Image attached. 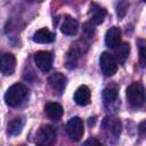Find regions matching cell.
<instances>
[{
  "label": "cell",
  "instance_id": "cell-1",
  "mask_svg": "<svg viewBox=\"0 0 146 146\" xmlns=\"http://www.w3.org/2000/svg\"><path fill=\"white\" fill-rule=\"evenodd\" d=\"M27 94H29V89L26 86L22 83H15L10 86L7 92L5 94V102L8 106L16 107L24 102Z\"/></svg>",
  "mask_w": 146,
  "mask_h": 146
},
{
  "label": "cell",
  "instance_id": "cell-2",
  "mask_svg": "<svg viewBox=\"0 0 146 146\" xmlns=\"http://www.w3.org/2000/svg\"><path fill=\"white\" fill-rule=\"evenodd\" d=\"M127 99L129 104L133 107H139L144 104L145 100V92L143 84L140 82H133L127 88Z\"/></svg>",
  "mask_w": 146,
  "mask_h": 146
},
{
  "label": "cell",
  "instance_id": "cell-3",
  "mask_svg": "<svg viewBox=\"0 0 146 146\" xmlns=\"http://www.w3.org/2000/svg\"><path fill=\"white\" fill-rule=\"evenodd\" d=\"M99 66L102 68V72L105 75L112 76L116 73L117 62L113 55H111L107 51H104V52H102V55L99 57Z\"/></svg>",
  "mask_w": 146,
  "mask_h": 146
},
{
  "label": "cell",
  "instance_id": "cell-4",
  "mask_svg": "<svg viewBox=\"0 0 146 146\" xmlns=\"http://www.w3.org/2000/svg\"><path fill=\"white\" fill-rule=\"evenodd\" d=\"M56 139V129L52 125H42L38 132H36V137H35V141L38 145H42V146H47L50 145L55 141Z\"/></svg>",
  "mask_w": 146,
  "mask_h": 146
},
{
  "label": "cell",
  "instance_id": "cell-5",
  "mask_svg": "<svg viewBox=\"0 0 146 146\" xmlns=\"http://www.w3.org/2000/svg\"><path fill=\"white\" fill-rule=\"evenodd\" d=\"M66 132L72 140H74V141L80 140L83 136V132H84L82 120L78 116L72 117L66 124Z\"/></svg>",
  "mask_w": 146,
  "mask_h": 146
},
{
  "label": "cell",
  "instance_id": "cell-6",
  "mask_svg": "<svg viewBox=\"0 0 146 146\" xmlns=\"http://www.w3.org/2000/svg\"><path fill=\"white\" fill-rule=\"evenodd\" d=\"M102 128L107 137H119L121 132V121L113 116H106L102 122Z\"/></svg>",
  "mask_w": 146,
  "mask_h": 146
},
{
  "label": "cell",
  "instance_id": "cell-7",
  "mask_svg": "<svg viewBox=\"0 0 146 146\" xmlns=\"http://www.w3.org/2000/svg\"><path fill=\"white\" fill-rule=\"evenodd\" d=\"M52 54L46 50H41L34 54V63L42 72H48L52 66Z\"/></svg>",
  "mask_w": 146,
  "mask_h": 146
},
{
  "label": "cell",
  "instance_id": "cell-8",
  "mask_svg": "<svg viewBox=\"0 0 146 146\" xmlns=\"http://www.w3.org/2000/svg\"><path fill=\"white\" fill-rule=\"evenodd\" d=\"M66 82H67V79L64 74L59 73V72H56V73H52L49 78H48V83L50 86V88L58 95H60L65 87H66Z\"/></svg>",
  "mask_w": 146,
  "mask_h": 146
},
{
  "label": "cell",
  "instance_id": "cell-9",
  "mask_svg": "<svg viewBox=\"0 0 146 146\" xmlns=\"http://www.w3.org/2000/svg\"><path fill=\"white\" fill-rule=\"evenodd\" d=\"M0 68L3 75H11L16 68V58L13 54H3L0 59Z\"/></svg>",
  "mask_w": 146,
  "mask_h": 146
},
{
  "label": "cell",
  "instance_id": "cell-10",
  "mask_svg": "<svg viewBox=\"0 0 146 146\" xmlns=\"http://www.w3.org/2000/svg\"><path fill=\"white\" fill-rule=\"evenodd\" d=\"M105 43L108 48L115 49L121 43V31L119 27L113 26L110 27L105 35Z\"/></svg>",
  "mask_w": 146,
  "mask_h": 146
},
{
  "label": "cell",
  "instance_id": "cell-11",
  "mask_svg": "<svg viewBox=\"0 0 146 146\" xmlns=\"http://www.w3.org/2000/svg\"><path fill=\"white\" fill-rule=\"evenodd\" d=\"M79 43L75 42L74 44H72L71 49L68 50L67 55H66V66L68 68H73L76 66L78 64V60L80 58V56L83 54V50H82V44L81 46H78Z\"/></svg>",
  "mask_w": 146,
  "mask_h": 146
},
{
  "label": "cell",
  "instance_id": "cell-12",
  "mask_svg": "<svg viewBox=\"0 0 146 146\" xmlns=\"http://www.w3.org/2000/svg\"><path fill=\"white\" fill-rule=\"evenodd\" d=\"M60 31L62 33L66 35H75L79 31V23L73 17L66 15L60 24Z\"/></svg>",
  "mask_w": 146,
  "mask_h": 146
},
{
  "label": "cell",
  "instance_id": "cell-13",
  "mask_svg": "<svg viewBox=\"0 0 146 146\" xmlns=\"http://www.w3.org/2000/svg\"><path fill=\"white\" fill-rule=\"evenodd\" d=\"M91 94L87 86H80L74 92V102L80 106H86L90 103Z\"/></svg>",
  "mask_w": 146,
  "mask_h": 146
},
{
  "label": "cell",
  "instance_id": "cell-14",
  "mask_svg": "<svg viewBox=\"0 0 146 146\" xmlns=\"http://www.w3.org/2000/svg\"><path fill=\"white\" fill-rule=\"evenodd\" d=\"M89 13L91 14L90 21H91L95 25H98V24L103 23L105 16H106V10H105L102 6L97 5L96 2H91V3H90V10H89Z\"/></svg>",
  "mask_w": 146,
  "mask_h": 146
},
{
  "label": "cell",
  "instance_id": "cell-15",
  "mask_svg": "<svg viewBox=\"0 0 146 146\" xmlns=\"http://www.w3.org/2000/svg\"><path fill=\"white\" fill-rule=\"evenodd\" d=\"M33 41L36 43H50L55 40V34L52 32H50L48 29L43 27L38 30L34 34H33Z\"/></svg>",
  "mask_w": 146,
  "mask_h": 146
},
{
  "label": "cell",
  "instance_id": "cell-16",
  "mask_svg": "<svg viewBox=\"0 0 146 146\" xmlns=\"http://www.w3.org/2000/svg\"><path fill=\"white\" fill-rule=\"evenodd\" d=\"M44 112L48 115V117H50L52 120H58L62 117L64 110L58 103H48L44 106Z\"/></svg>",
  "mask_w": 146,
  "mask_h": 146
},
{
  "label": "cell",
  "instance_id": "cell-17",
  "mask_svg": "<svg viewBox=\"0 0 146 146\" xmlns=\"http://www.w3.org/2000/svg\"><path fill=\"white\" fill-rule=\"evenodd\" d=\"M130 52V44L128 42H122L115 48V59L117 64H124Z\"/></svg>",
  "mask_w": 146,
  "mask_h": 146
},
{
  "label": "cell",
  "instance_id": "cell-18",
  "mask_svg": "<svg viewBox=\"0 0 146 146\" xmlns=\"http://www.w3.org/2000/svg\"><path fill=\"white\" fill-rule=\"evenodd\" d=\"M119 87L116 84H110L103 90V98L106 103H113L117 99Z\"/></svg>",
  "mask_w": 146,
  "mask_h": 146
},
{
  "label": "cell",
  "instance_id": "cell-19",
  "mask_svg": "<svg viewBox=\"0 0 146 146\" xmlns=\"http://www.w3.org/2000/svg\"><path fill=\"white\" fill-rule=\"evenodd\" d=\"M24 121L21 117H15L8 123V133L10 136H16L22 131Z\"/></svg>",
  "mask_w": 146,
  "mask_h": 146
},
{
  "label": "cell",
  "instance_id": "cell-20",
  "mask_svg": "<svg viewBox=\"0 0 146 146\" xmlns=\"http://www.w3.org/2000/svg\"><path fill=\"white\" fill-rule=\"evenodd\" d=\"M128 7H129V2L128 0H116L115 2V10H116V15L122 18L124 17L127 10H128Z\"/></svg>",
  "mask_w": 146,
  "mask_h": 146
},
{
  "label": "cell",
  "instance_id": "cell-21",
  "mask_svg": "<svg viewBox=\"0 0 146 146\" xmlns=\"http://www.w3.org/2000/svg\"><path fill=\"white\" fill-rule=\"evenodd\" d=\"M139 64L141 67H146V48H140L139 50Z\"/></svg>",
  "mask_w": 146,
  "mask_h": 146
},
{
  "label": "cell",
  "instance_id": "cell-22",
  "mask_svg": "<svg viewBox=\"0 0 146 146\" xmlns=\"http://www.w3.org/2000/svg\"><path fill=\"white\" fill-rule=\"evenodd\" d=\"M138 132H139V135L141 137L146 136V121H143V122L139 123V125H138Z\"/></svg>",
  "mask_w": 146,
  "mask_h": 146
},
{
  "label": "cell",
  "instance_id": "cell-23",
  "mask_svg": "<svg viewBox=\"0 0 146 146\" xmlns=\"http://www.w3.org/2000/svg\"><path fill=\"white\" fill-rule=\"evenodd\" d=\"M83 144H84V145H100V141H98L97 139H94V138H91V139H88V140H86Z\"/></svg>",
  "mask_w": 146,
  "mask_h": 146
},
{
  "label": "cell",
  "instance_id": "cell-24",
  "mask_svg": "<svg viewBox=\"0 0 146 146\" xmlns=\"http://www.w3.org/2000/svg\"><path fill=\"white\" fill-rule=\"evenodd\" d=\"M143 1H144V2H146V0H143Z\"/></svg>",
  "mask_w": 146,
  "mask_h": 146
}]
</instances>
